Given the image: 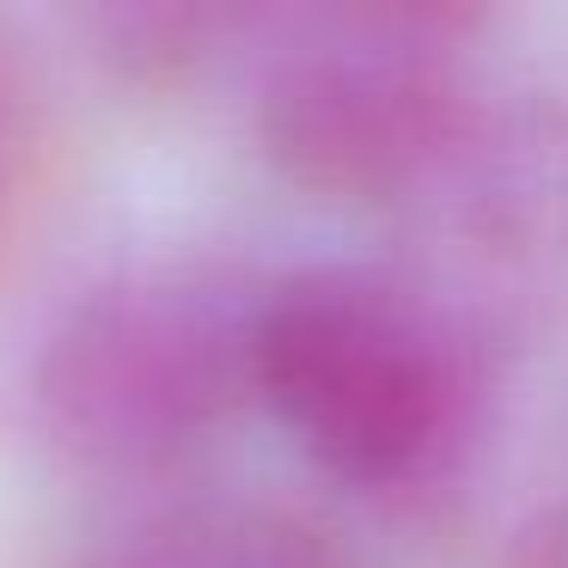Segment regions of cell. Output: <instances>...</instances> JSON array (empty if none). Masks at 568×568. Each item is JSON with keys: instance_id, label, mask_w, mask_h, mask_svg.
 <instances>
[{"instance_id": "1", "label": "cell", "mask_w": 568, "mask_h": 568, "mask_svg": "<svg viewBox=\"0 0 568 568\" xmlns=\"http://www.w3.org/2000/svg\"><path fill=\"white\" fill-rule=\"evenodd\" d=\"M251 392L331 477L361 489L409 483L458 440L470 404L446 318L379 270L282 275L251 300Z\"/></svg>"}, {"instance_id": "2", "label": "cell", "mask_w": 568, "mask_h": 568, "mask_svg": "<svg viewBox=\"0 0 568 568\" xmlns=\"http://www.w3.org/2000/svg\"><path fill=\"white\" fill-rule=\"evenodd\" d=\"M251 300L214 275L104 282L62 318L38 367L43 434L92 470H153L190 453L251 392Z\"/></svg>"}, {"instance_id": "3", "label": "cell", "mask_w": 568, "mask_h": 568, "mask_svg": "<svg viewBox=\"0 0 568 568\" xmlns=\"http://www.w3.org/2000/svg\"><path fill=\"white\" fill-rule=\"evenodd\" d=\"M465 13H331L270 68L257 129L300 190L373 202L416 184L465 123Z\"/></svg>"}, {"instance_id": "4", "label": "cell", "mask_w": 568, "mask_h": 568, "mask_svg": "<svg viewBox=\"0 0 568 568\" xmlns=\"http://www.w3.org/2000/svg\"><path fill=\"white\" fill-rule=\"evenodd\" d=\"M116 568H331L306 531L263 514H202L153 531Z\"/></svg>"}, {"instance_id": "5", "label": "cell", "mask_w": 568, "mask_h": 568, "mask_svg": "<svg viewBox=\"0 0 568 568\" xmlns=\"http://www.w3.org/2000/svg\"><path fill=\"white\" fill-rule=\"evenodd\" d=\"M26 148H31V104H26V87H19V68L0 55V190L19 178Z\"/></svg>"}]
</instances>
